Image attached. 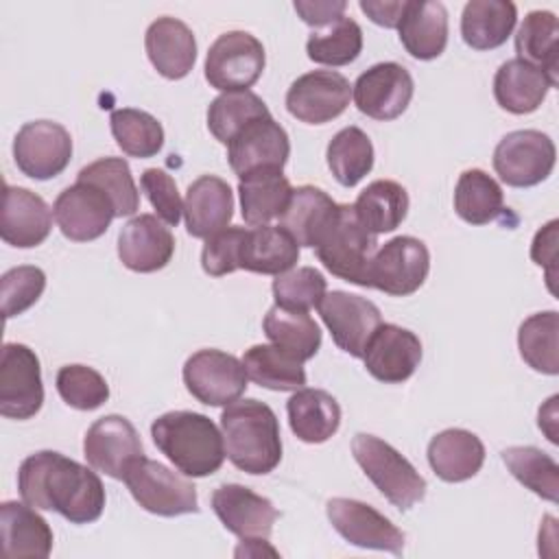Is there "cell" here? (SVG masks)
Masks as SVG:
<instances>
[{
  "instance_id": "1",
  "label": "cell",
  "mask_w": 559,
  "mask_h": 559,
  "mask_svg": "<svg viewBox=\"0 0 559 559\" xmlns=\"http://www.w3.org/2000/svg\"><path fill=\"white\" fill-rule=\"evenodd\" d=\"M17 491L26 504L57 511L72 524L96 522L105 509V487L94 467L55 450H39L22 461Z\"/></svg>"
},
{
  "instance_id": "2",
  "label": "cell",
  "mask_w": 559,
  "mask_h": 559,
  "mask_svg": "<svg viewBox=\"0 0 559 559\" xmlns=\"http://www.w3.org/2000/svg\"><path fill=\"white\" fill-rule=\"evenodd\" d=\"M225 456L247 474H269L282 461L280 421L273 408L247 397L227 404L221 413Z\"/></svg>"
},
{
  "instance_id": "3",
  "label": "cell",
  "mask_w": 559,
  "mask_h": 559,
  "mask_svg": "<svg viewBox=\"0 0 559 559\" xmlns=\"http://www.w3.org/2000/svg\"><path fill=\"white\" fill-rule=\"evenodd\" d=\"M157 450L183 474L203 478L221 469L225 443L218 426L203 413L170 411L151 424Z\"/></svg>"
},
{
  "instance_id": "4",
  "label": "cell",
  "mask_w": 559,
  "mask_h": 559,
  "mask_svg": "<svg viewBox=\"0 0 559 559\" xmlns=\"http://www.w3.org/2000/svg\"><path fill=\"white\" fill-rule=\"evenodd\" d=\"M319 262L336 277L367 286L369 264L378 251L376 234H371L356 216L354 205L338 203L332 221L314 245Z\"/></svg>"
},
{
  "instance_id": "5",
  "label": "cell",
  "mask_w": 559,
  "mask_h": 559,
  "mask_svg": "<svg viewBox=\"0 0 559 559\" xmlns=\"http://www.w3.org/2000/svg\"><path fill=\"white\" fill-rule=\"evenodd\" d=\"M352 454L378 491L400 511H408L424 500V476L391 443L376 435L358 432L352 439Z\"/></svg>"
},
{
  "instance_id": "6",
  "label": "cell",
  "mask_w": 559,
  "mask_h": 559,
  "mask_svg": "<svg viewBox=\"0 0 559 559\" xmlns=\"http://www.w3.org/2000/svg\"><path fill=\"white\" fill-rule=\"evenodd\" d=\"M122 480L133 500L153 515L175 518L199 511L197 487L181 474L144 454L129 463Z\"/></svg>"
},
{
  "instance_id": "7",
  "label": "cell",
  "mask_w": 559,
  "mask_h": 559,
  "mask_svg": "<svg viewBox=\"0 0 559 559\" xmlns=\"http://www.w3.org/2000/svg\"><path fill=\"white\" fill-rule=\"evenodd\" d=\"M262 41L247 31H227L214 39L205 57V81L221 92H245L264 70Z\"/></svg>"
},
{
  "instance_id": "8",
  "label": "cell",
  "mask_w": 559,
  "mask_h": 559,
  "mask_svg": "<svg viewBox=\"0 0 559 559\" xmlns=\"http://www.w3.org/2000/svg\"><path fill=\"white\" fill-rule=\"evenodd\" d=\"M555 159V142L537 129L511 131L493 148V170L511 188L542 183L552 173Z\"/></svg>"
},
{
  "instance_id": "9",
  "label": "cell",
  "mask_w": 559,
  "mask_h": 559,
  "mask_svg": "<svg viewBox=\"0 0 559 559\" xmlns=\"http://www.w3.org/2000/svg\"><path fill=\"white\" fill-rule=\"evenodd\" d=\"M428 271V247L415 236H395L373 253L367 286L393 297H406L421 288Z\"/></svg>"
},
{
  "instance_id": "10",
  "label": "cell",
  "mask_w": 559,
  "mask_h": 559,
  "mask_svg": "<svg viewBox=\"0 0 559 559\" xmlns=\"http://www.w3.org/2000/svg\"><path fill=\"white\" fill-rule=\"evenodd\" d=\"M44 404L41 367L37 354L24 343H4L0 352V415L31 419Z\"/></svg>"
},
{
  "instance_id": "11",
  "label": "cell",
  "mask_w": 559,
  "mask_h": 559,
  "mask_svg": "<svg viewBox=\"0 0 559 559\" xmlns=\"http://www.w3.org/2000/svg\"><path fill=\"white\" fill-rule=\"evenodd\" d=\"M242 360L223 349H199L183 365V384L188 393L205 406H227L247 389Z\"/></svg>"
},
{
  "instance_id": "12",
  "label": "cell",
  "mask_w": 559,
  "mask_h": 559,
  "mask_svg": "<svg viewBox=\"0 0 559 559\" xmlns=\"http://www.w3.org/2000/svg\"><path fill=\"white\" fill-rule=\"evenodd\" d=\"M72 157L70 131L52 120H31L13 140V159L22 175L46 181L66 170Z\"/></svg>"
},
{
  "instance_id": "13",
  "label": "cell",
  "mask_w": 559,
  "mask_h": 559,
  "mask_svg": "<svg viewBox=\"0 0 559 559\" xmlns=\"http://www.w3.org/2000/svg\"><path fill=\"white\" fill-rule=\"evenodd\" d=\"M317 310L336 347L354 358H362L371 334L382 323L380 308L373 301L345 290L325 293Z\"/></svg>"
},
{
  "instance_id": "14",
  "label": "cell",
  "mask_w": 559,
  "mask_h": 559,
  "mask_svg": "<svg viewBox=\"0 0 559 559\" xmlns=\"http://www.w3.org/2000/svg\"><path fill=\"white\" fill-rule=\"evenodd\" d=\"M325 513L345 542L358 548L402 555L404 533L371 504L354 498H330L325 502Z\"/></svg>"
},
{
  "instance_id": "15",
  "label": "cell",
  "mask_w": 559,
  "mask_h": 559,
  "mask_svg": "<svg viewBox=\"0 0 559 559\" xmlns=\"http://www.w3.org/2000/svg\"><path fill=\"white\" fill-rule=\"evenodd\" d=\"M415 83L411 72L395 61H382L358 74L352 96L360 114L373 120H395L411 105Z\"/></svg>"
},
{
  "instance_id": "16",
  "label": "cell",
  "mask_w": 559,
  "mask_h": 559,
  "mask_svg": "<svg viewBox=\"0 0 559 559\" xmlns=\"http://www.w3.org/2000/svg\"><path fill=\"white\" fill-rule=\"evenodd\" d=\"M352 98L349 81L336 70H312L297 76L286 92V109L306 124H325L338 118Z\"/></svg>"
},
{
  "instance_id": "17",
  "label": "cell",
  "mask_w": 559,
  "mask_h": 559,
  "mask_svg": "<svg viewBox=\"0 0 559 559\" xmlns=\"http://www.w3.org/2000/svg\"><path fill=\"white\" fill-rule=\"evenodd\" d=\"M288 155V133L273 116L253 118L227 144V159L238 179L262 168L284 170Z\"/></svg>"
},
{
  "instance_id": "18",
  "label": "cell",
  "mask_w": 559,
  "mask_h": 559,
  "mask_svg": "<svg viewBox=\"0 0 559 559\" xmlns=\"http://www.w3.org/2000/svg\"><path fill=\"white\" fill-rule=\"evenodd\" d=\"M52 216L68 240L90 242L107 231L116 212L103 190L76 181L59 192L52 205Z\"/></svg>"
},
{
  "instance_id": "19",
  "label": "cell",
  "mask_w": 559,
  "mask_h": 559,
  "mask_svg": "<svg viewBox=\"0 0 559 559\" xmlns=\"http://www.w3.org/2000/svg\"><path fill=\"white\" fill-rule=\"evenodd\" d=\"M83 454L90 467L122 480L129 463L142 456L144 450L135 426L127 417L105 415L87 428Z\"/></svg>"
},
{
  "instance_id": "20",
  "label": "cell",
  "mask_w": 559,
  "mask_h": 559,
  "mask_svg": "<svg viewBox=\"0 0 559 559\" xmlns=\"http://www.w3.org/2000/svg\"><path fill=\"white\" fill-rule=\"evenodd\" d=\"M362 360L376 380L384 384H400L419 367L421 341L415 332L402 325L380 323L365 347Z\"/></svg>"
},
{
  "instance_id": "21",
  "label": "cell",
  "mask_w": 559,
  "mask_h": 559,
  "mask_svg": "<svg viewBox=\"0 0 559 559\" xmlns=\"http://www.w3.org/2000/svg\"><path fill=\"white\" fill-rule=\"evenodd\" d=\"M212 509L221 524L240 539H266L280 518V511L269 498L236 483H225L214 489Z\"/></svg>"
},
{
  "instance_id": "22",
  "label": "cell",
  "mask_w": 559,
  "mask_h": 559,
  "mask_svg": "<svg viewBox=\"0 0 559 559\" xmlns=\"http://www.w3.org/2000/svg\"><path fill=\"white\" fill-rule=\"evenodd\" d=\"M175 253V236L166 223L153 214H138L118 234V258L135 273L164 269Z\"/></svg>"
},
{
  "instance_id": "23",
  "label": "cell",
  "mask_w": 559,
  "mask_h": 559,
  "mask_svg": "<svg viewBox=\"0 0 559 559\" xmlns=\"http://www.w3.org/2000/svg\"><path fill=\"white\" fill-rule=\"evenodd\" d=\"M52 229V210L28 188L4 183L0 236L7 245L31 249L41 245Z\"/></svg>"
},
{
  "instance_id": "24",
  "label": "cell",
  "mask_w": 559,
  "mask_h": 559,
  "mask_svg": "<svg viewBox=\"0 0 559 559\" xmlns=\"http://www.w3.org/2000/svg\"><path fill=\"white\" fill-rule=\"evenodd\" d=\"M144 48L153 68L170 81L183 79L197 61V39L190 26L177 17L164 15L148 24Z\"/></svg>"
},
{
  "instance_id": "25",
  "label": "cell",
  "mask_w": 559,
  "mask_h": 559,
  "mask_svg": "<svg viewBox=\"0 0 559 559\" xmlns=\"http://www.w3.org/2000/svg\"><path fill=\"white\" fill-rule=\"evenodd\" d=\"M234 216V192L216 175H201L188 186L183 201L186 229L192 238H210L225 229Z\"/></svg>"
},
{
  "instance_id": "26",
  "label": "cell",
  "mask_w": 559,
  "mask_h": 559,
  "mask_svg": "<svg viewBox=\"0 0 559 559\" xmlns=\"http://www.w3.org/2000/svg\"><path fill=\"white\" fill-rule=\"evenodd\" d=\"M2 555L7 559H46L52 550V528L35 507L17 500L0 504Z\"/></svg>"
},
{
  "instance_id": "27",
  "label": "cell",
  "mask_w": 559,
  "mask_h": 559,
  "mask_svg": "<svg viewBox=\"0 0 559 559\" xmlns=\"http://www.w3.org/2000/svg\"><path fill=\"white\" fill-rule=\"evenodd\" d=\"M397 33L413 59H437L448 44V11L435 0H406Z\"/></svg>"
},
{
  "instance_id": "28",
  "label": "cell",
  "mask_w": 559,
  "mask_h": 559,
  "mask_svg": "<svg viewBox=\"0 0 559 559\" xmlns=\"http://www.w3.org/2000/svg\"><path fill=\"white\" fill-rule=\"evenodd\" d=\"M428 463L441 480L463 483L480 472L485 463V445L465 428H445L430 439Z\"/></svg>"
},
{
  "instance_id": "29",
  "label": "cell",
  "mask_w": 559,
  "mask_h": 559,
  "mask_svg": "<svg viewBox=\"0 0 559 559\" xmlns=\"http://www.w3.org/2000/svg\"><path fill=\"white\" fill-rule=\"evenodd\" d=\"M293 435L304 443H323L341 426V406L323 389H297L286 402Z\"/></svg>"
},
{
  "instance_id": "30",
  "label": "cell",
  "mask_w": 559,
  "mask_h": 559,
  "mask_svg": "<svg viewBox=\"0 0 559 559\" xmlns=\"http://www.w3.org/2000/svg\"><path fill=\"white\" fill-rule=\"evenodd\" d=\"M552 87V83L548 81V76L522 61V59H507L493 76V96L496 103L515 116L522 114H533L546 98L548 90Z\"/></svg>"
},
{
  "instance_id": "31",
  "label": "cell",
  "mask_w": 559,
  "mask_h": 559,
  "mask_svg": "<svg viewBox=\"0 0 559 559\" xmlns=\"http://www.w3.org/2000/svg\"><path fill=\"white\" fill-rule=\"evenodd\" d=\"M338 203L317 186L293 188L290 201L280 216L277 227L288 231L299 247H312L332 221Z\"/></svg>"
},
{
  "instance_id": "32",
  "label": "cell",
  "mask_w": 559,
  "mask_h": 559,
  "mask_svg": "<svg viewBox=\"0 0 559 559\" xmlns=\"http://www.w3.org/2000/svg\"><path fill=\"white\" fill-rule=\"evenodd\" d=\"M242 218L247 225H269L286 210L293 188L280 168H262L240 177L238 183Z\"/></svg>"
},
{
  "instance_id": "33",
  "label": "cell",
  "mask_w": 559,
  "mask_h": 559,
  "mask_svg": "<svg viewBox=\"0 0 559 559\" xmlns=\"http://www.w3.org/2000/svg\"><path fill=\"white\" fill-rule=\"evenodd\" d=\"M299 260V245L288 231L273 225H258L245 231L240 249V269L262 275L290 271Z\"/></svg>"
},
{
  "instance_id": "34",
  "label": "cell",
  "mask_w": 559,
  "mask_h": 559,
  "mask_svg": "<svg viewBox=\"0 0 559 559\" xmlns=\"http://www.w3.org/2000/svg\"><path fill=\"white\" fill-rule=\"evenodd\" d=\"M518 22V9L511 0H469L461 15L463 41L474 50H493L502 46Z\"/></svg>"
},
{
  "instance_id": "35",
  "label": "cell",
  "mask_w": 559,
  "mask_h": 559,
  "mask_svg": "<svg viewBox=\"0 0 559 559\" xmlns=\"http://www.w3.org/2000/svg\"><path fill=\"white\" fill-rule=\"evenodd\" d=\"M518 59L539 68L552 87L559 83V22L552 11H531L515 35Z\"/></svg>"
},
{
  "instance_id": "36",
  "label": "cell",
  "mask_w": 559,
  "mask_h": 559,
  "mask_svg": "<svg viewBox=\"0 0 559 559\" xmlns=\"http://www.w3.org/2000/svg\"><path fill=\"white\" fill-rule=\"evenodd\" d=\"M354 212L371 234H389L397 229L408 214V192L397 181L376 179L358 194Z\"/></svg>"
},
{
  "instance_id": "37",
  "label": "cell",
  "mask_w": 559,
  "mask_h": 559,
  "mask_svg": "<svg viewBox=\"0 0 559 559\" xmlns=\"http://www.w3.org/2000/svg\"><path fill=\"white\" fill-rule=\"evenodd\" d=\"M262 330L275 347L290 354L299 362L310 360L321 347V330L308 312L273 306L264 314Z\"/></svg>"
},
{
  "instance_id": "38",
  "label": "cell",
  "mask_w": 559,
  "mask_h": 559,
  "mask_svg": "<svg viewBox=\"0 0 559 559\" xmlns=\"http://www.w3.org/2000/svg\"><path fill=\"white\" fill-rule=\"evenodd\" d=\"M504 210L500 183L480 168H469L459 175L454 188V212L469 225H487Z\"/></svg>"
},
{
  "instance_id": "39",
  "label": "cell",
  "mask_w": 559,
  "mask_h": 559,
  "mask_svg": "<svg viewBox=\"0 0 559 559\" xmlns=\"http://www.w3.org/2000/svg\"><path fill=\"white\" fill-rule=\"evenodd\" d=\"M522 360L546 376L559 373V314L555 310L535 312L518 330Z\"/></svg>"
},
{
  "instance_id": "40",
  "label": "cell",
  "mask_w": 559,
  "mask_h": 559,
  "mask_svg": "<svg viewBox=\"0 0 559 559\" xmlns=\"http://www.w3.org/2000/svg\"><path fill=\"white\" fill-rule=\"evenodd\" d=\"M249 380L271 391H297L306 384L304 362L271 345H253L242 356Z\"/></svg>"
},
{
  "instance_id": "41",
  "label": "cell",
  "mask_w": 559,
  "mask_h": 559,
  "mask_svg": "<svg viewBox=\"0 0 559 559\" xmlns=\"http://www.w3.org/2000/svg\"><path fill=\"white\" fill-rule=\"evenodd\" d=\"M76 181L96 186L107 194L116 216H131L140 207V192L135 188L129 162L122 157H100L83 166Z\"/></svg>"
},
{
  "instance_id": "42",
  "label": "cell",
  "mask_w": 559,
  "mask_h": 559,
  "mask_svg": "<svg viewBox=\"0 0 559 559\" xmlns=\"http://www.w3.org/2000/svg\"><path fill=\"white\" fill-rule=\"evenodd\" d=\"M328 168L332 170L334 179L352 188L373 168V144L369 135L360 127H345L341 129L328 144L325 151Z\"/></svg>"
},
{
  "instance_id": "43",
  "label": "cell",
  "mask_w": 559,
  "mask_h": 559,
  "mask_svg": "<svg viewBox=\"0 0 559 559\" xmlns=\"http://www.w3.org/2000/svg\"><path fill=\"white\" fill-rule=\"evenodd\" d=\"M502 461L526 489L548 502L559 500V465L550 454L535 445H511L502 450Z\"/></svg>"
},
{
  "instance_id": "44",
  "label": "cell",
  "mask_w": 559,
  "mask_h": 559,
  "mask_svg": "<svg viewBox=\"0 0 559 559\" xmlns=\"http://www.w3.org/2000/svg\"><path fill=\"white\" fill-rule=\"evenodd\" d=\"M109 127L116 144L129 157L146 159L157 155L164 146V129L148 111L133 107L114 109L109 116Z\"/></svg>"
},
{
  "instance_id": "45",
  "label": "cell",
  "mask_w": 559,
  "mask_h": 559,
  "mask_svg": "<svg viewBox=\"0 0 559 559\" xmlns=\"http://www.w3.org/2000/svg\"><path fill=\"white\" fill-rule=\"evenodd\" d=\"M306 52L321 66H347L362 52V28L352 17H338L336 22L317 28L306 41Z\"/></svg>"
},
{
  "instance_id": "46",
  "label": "cell",
  "mask_w": 559,
  "mask_h": 559,
  "mask_svg": "<svg viewBox=\"0 0 559 559\" xmlns=\"http://www.w3.org/2000/svg\"><path fill=\"white\" fill-rule=\"evenodd\" d=\"M260 116H271V111L258 94L249 90L223 92L207 107V129L221 144H229L247 122Z\"/></svg>"
},
{
  "instance_id": "47",
  "label": "cell",
  "mask_w": 559,
  "mask_h": 559,
  "mask_svg": "<svg viewBox=\"0 0 559 559\" xmlns=\"http://www.w3.org/2000/svg\"><path fill=\"white\" fill-rule=\"evenodd\" d=\"M325 293H328V282L321 275V271L312 266H297L275 275L273 280L275 306L286 310L308 312L319 306Z\"/></svg>"
},
{
  "instance_id": "48",
  "label": "cell",
  "mask_w": 559,
  "mask_h": 559,
  "mask_svg": "<svg viewBox=\"0 0 559 559\" xmlns=\"http://www.w3.org/2000/svg\"><path fill=\"white\" fill-rule=\"evenodd\" d=\"M61 400L76 411H94L109 400L107 380L87 365H66L55 378Z\"/></svg>"
},
{
  "instance_id": "49",
  "label": "cell",
  "mask_w": 559,
  "mask_h": 559,
  "mask_svg": "<svg viewBox=\"0 0 559 559\" xmlns=\"http://www.w3.org/2000/svg\"><path fill=\"white\" fill-rule=\"evenodd\" d=\"M46 288V273L39 266L22 264L9 269L0 277V301L4 319L22 314L41 297Z\"/></svg>"
},
{
  "instance_id": "50",
  "label": "cell",
  "mask_w": 559,
  "mask_h": 559,
  "mask_svg": "<svg viewBox=\"0 0 559 559\" xmlns=\"http://www.w3.org/2000/svg\"><path fill=\"white\" fill-rule=\"evenodd\" d=\"M245 227H225L205 238L201 251V266L207 275L221 277L240 269V249L245 240Z\"/></svg>"
},
{
  "instance_id": "51",
  "label": "cell",
  "mask_w": 559,
  "mask_h": 559,
  "mask_svg": "<svg viewBox=\"0 0 559 559\" xmlns=\"http://www.w3.org/2000/svg\"><path fill=\"white\" fill-rule=\"evenodd\" d=\"M140 186L153 210L157 212V218H162L170 227H177L183 214V201L175 179L162 168H146L140 177Z\"/></svg>"
},
{
  "instance_id": "52",
  "label": "cell",
  "mask_w": 559,
  "mask_h": 559,
  "mask_svg": "<svg viewBox=\"0 0 559 559\" xmlns=\"http://www.w3.org/2000/svg\"><path fill=\"white\" fill-rule=\"evenodd\" d=\"M557 227L559 221L552 218L548 221L533 238L531 245V258L535 264L546 266V277H548V288L555 293V262H557Z\"/></svg>"
},
{
  "instance_id": "53",
  "label": "cell",
  "mask_w": 559,
  "mask_h": 559,
  "mask_svg": "<svg viewBox=\"0 0 559 559\" xmlns=\"http://www.w3.org/2000/svg\"><path fill=\"white\" fill-rule=\"evenodd\" d=\"M293 7L299 13V17L308 26H314L317 31L343 17L347 2L345 0H295Z\"/></svg>"
},
{
  "instance_id": "54",
  "label": "cell",
  "mask_w": 559,
  "mask_h": 559,
  "mask_svg": "<svg viewBox=\"0 0 559 559\" xmlns=\"http://www.w3.org/2000/svg\"><path fill=\"white\" fill-rule=\"evenodd\" d=\"M360 9L373 24L384 28H397L406 9V0H360Z\"/></svg>"
},
{
  "instance_id": "55",
  "label": "cell",
  "mask_w": 559,
  "mask_h": 559,
  "mask_svg": "<svg viewBox=\"0 0 559 559\" xmlns=\"http://www.w3.org/2000/svg\"><path fill=\"white\" fill-rule=\"evenodd\" d=\"M557 395H552L542 408H539V419H537V424H539V428L546 432V437H548V441L550 443H559V439H557Z\"/></svg>"
}]
</instances>
